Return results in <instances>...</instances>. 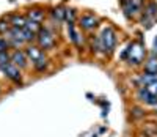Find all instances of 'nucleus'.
I'll use <instances>...</instances> for the list:
<instances>
[{"mask_svg": "<svg viewBox=\"0 0 157 137\" xmlns=\"http://www.w3.org/2000/svg\"><path fill=\"white\" fill-rule=\"evenodd\" d=\"M25 21H27V19H25L24 16H21V14H13L8 19V22L13 27H16V29H24V27H25Z\"/></svg>", "mask_w": 157, "mask_h": 137, "instance_id": "nucleus-10", "label": "nucleus"}, {"mask_svg": "<svg viewBox=\"0 0 157 137\" xmlns=\"http://www.w3.org/2000/svg\"><path fill=\"white\" fill-rule=\"evenodd\" d=\"M8 47H10L8 41L5 38H0V52H2V50H8Z\"/></svg>", "mask_w": 157, "mask_h": 137, "instance_id": "nucleus-20", "label": "nucleus"}, {"mask_svg": "<svg viewBox=\"0 0 157 137\" xmlns=\"http://www.w3.org/2000/svg\"><path fill=\"white\" fill-rule=\"evenodd\" d=\"M25 55H27L29 60H32V63L38 62L41 57H44V54H43V49L41 47H36V46H30L25 49Z\"/></svg>", "mask_w": 157, "mask_h": 137, "instance_id": "nucleus-7", "label": "nucleus"}, {"mask_svg": "<svg viewBox=\"0 0 157 137\" xmlns=\"http://www.w3.org/2000/svg\"><path fill=\"white\" fill-rule=\"evenodd\" d=\"M130 112H132V117H134V118H140V117L145 115V114L141 112L140 107H132V109H130Z\"/></svg>", "mask_w": 157, "mask_h": 137, "instance_id": "nucleus-19", "label": "nucleus"}, {"mask_svg": "<svg viewBox=\"0 0 157 137\" xmlns=\"http://www.w3.org/2000/svg\"><path fill=\"white\" fill-rule=\"evenodd\" d=\"M145 73L157 74V57H155V54H152V55L145 62Z\"/></svg>", "mask_w": 157, "mask_h": 137, "instance_id": "nucleus-9", "label": "nucleus"}, {"mask_svg": "<svg viewBox=\"0 0 157 137\" xmlns=\"http://www.w3.org/2000/svg\"><path fill=\"white\" fill-rule=\"evenodd\" d=\"M36 35H38L36 38H38V43H39L41 49H50L55 44V36L49 29H41Z\"/></svg>", "mask_w": 157, "mask_h": 137, "instance_id": "nucleus-2", "label": "nucleus"}, {"mask_svg": "<svg viewBox=\"0 0 157 137\" xmlns=\"http://www.w3.org/2000/svg\"><path fill=\"white\" fill-rule=\"evenodd\" d=\"M68 30H69V36L72 39L74 44H78V36H77V32L74 29V24H68Z\"/></svg>", "mask_w": 157, "mask_h": 137, "instance_id": "nucleus-17", "label": "nucleus"}, {"mask_svg": "<svg viewBox=\"0 0 157 137\" xmlns=\"http://www.w3.org/2000/svg\"><path fill=\"white\" fill-rule=\"evenodd\" d=\"M52 16H54L57 21H60V22H61L64 18H66V11H64L63 8H60V6H58V8H55L54 11H52Z\"/></svg>", "mask_w": 157, "mask_h": 137, "instance_id": "nucleus-15", "label": "nucleus"}, {"mask_svg": "<svg viewBox=\"0 0 157 137\" xmlns=\"http://www.w3.org/2000/svg\"><path fill=\"white\" fill-rule=\"evenodd\" d=\"M33 66H35V70H36L38 73H43L46 68H47V58H46V57H41L38 62L33 63Z\"/></svg>", "mask_w": 157, "mask_h": 137, "instance_id": "nucleus-12", "label": "nucleus"}, {"mask_svg": "<svg viewBox=\"0 0 157 137\" xmlns=\"http://www.w3.org/2000/svg\"><path fill=\"white\" fill-rule=\"evenodd\" d=\"M154 47H155V50H157V38H155V41H154Z\"/></svg>", "mask_w": 157, "mask_h": 137, "instance_id": "nucleus-22", "label": "nucleus"}, {"mask_svg": "<svg viewBox=\"0 0 157 137\" xmlns=\"http://www.w3.org/2000/svg\"><path fill=\"white\" fill-rule=\"evenodd\" d=\"M8 63H11V55L8 54V50H2L0 52V68Z\"/></svg>", "mask_w": 157, "mask_h": 137, "instance_id": "nucleus-16", "label": "nucleus"}, {"mask_svg": "<svg viewBox=\"0 0 157 137\" xmlns=\"http://www.w3.org/2000/svg\"><path fill=\"white\" fill-rule=\"evenodd\" d=\"M146 16H149L151 19H154V18L157 16V3L149 2V3L146 5Z\"/></svg>", "mask_w": 157, "mask_h": 137, "instance_id": "nucleus-14", "label": "nucleus"}, {"mask_svg": "<svg viewBox=\"0 0 157 137\" xmlns=\"http://www.w3.org/2000/svg\"><path fill=\"white\" fill-rule=\"evenodd\" d=\"M137 99L140 103H143V104H146V106H157V96H154L146 87H138Z\"/></svg>", "mask_w": 157, "mask_h": 137, "instance_id": "nucleus-3", "label": "nucleus"}, {"mask_svg": "<svg viewBox=\"0 0 157 137\" xmlns=\"http://www.w3.org/2000/svg\"><path fill=\"white\" fill-rule=\"evenodd\" d=\"M155 80H157V74H151V73H145V71H143L137 79L138 87H148L149 84H152Z\"/></svg>", "mask_w": 157, "mask_h": 137, "instance_id": "nucleus-8", "label": "nucleus"}, {"mask_svg": "<svg viewBox=\"0 0 157 137\" xmlns=\"http://www.w3.org/2000/svg\"><path fill=\"white\" fill-rule=\"evenodd\" d=\"M43 18H44V11H41V10L33 8V10L29 11V19H32V21H35V22H41Z\"/></svg>", "mask_w": 157, "mask_h": 137, "instance_id": "nucleus-11", "label": "nucleus"}, {"mask_svg": "<svg viewBox=\"0 0 157 137\" xmlns=\"http://www.w3.org/2000/svg\"><path fill=\"white\" fill-rule=\"evenodd\" d=\"M27 55H25V50H19L16 49L14 52L11 54V63L17 66V68H25L27 66Z\"/></svg>", "mask_w": 157, "mask_h": 137, "instance_id": "nucleus-5", "label": "nucleus"}, {"mask_svg": "<svg viewBox=\"0 0 157 137\" xmlns=\"http://www.w3.org/2000/svg\"><path fill=\"white\" fill-rule=\"evenodd\" d=\"M146 88H148V90L154 95V96H157V80H155V82H152V84H149Z\"/></svg>", "mask_w": 157, "mask_h": 137, "instance_id": "nucleus-21", "label": "nucleus"}, {"mask_svg": "<svg viewBox=\"0 0 157 137\" xmlns=\"http://www.w3.org/2000/svg\"><path fill=\"white\" fill-rule=\"evenodd\" d=\"M0 70L5 73V76H6L10 80L14 82V84H21V73H19V68H17V66H14L13 63H8V65L2 66Z\"/></svg>", "mask_w": 157, "mask_h": 137, "instance_id": "nucleus-4", "label": "nucleus"}, {"mask_svg": "<svg viewBox=\"0 0 157 137\" xmlns=\"http://www.w3.org/2000/svg\"><path fill=\"white\" fill-rule=\"evenodd\" d=\"M10 30V22L6 19H0V33H6Z\"/></svg>", "mask_w": 157, "mask_h": 137, "instance_id": "nucleus-18", "label": "nucleus"}, {"mask_svg": "<svg viewBox=\"0 0 157 137\" xmlns=\"http://www.w3.org/2000/svg\"><path fill=\"white\" fill-rule=\"evenodd\" d=\"M98 22H99V19L94 16V14H83L80 19H78V24H80V27L82 29H85V30H91V29H94V27L98 25Z\"/></svg>", "mask_w": 157, "mask_h": 137, "instance_id": "nucleus-6", "label": "nucleus"}, {"mask_svg": "<svg viewBox=\"0 0 157 137\" xmlns=\"http://www.w3.org/2000/svg\"><path fill=\"white\" fill-rule=\"evenodd\" d=\"M25 29L32 30L33 33H38L39 30H41V27H39V22H35L32 19H27V21H25Z\"/></svg>", "mask_w": 157, "mask_h": 137, "instance_id": "nucleus-13", "label": "nucleus"}, {"mask_svg": "<svg viewBox=\"0 0 157 137\" xmlns=\"http://www.w3.org/2000/svg\"><path fill=\"white\" fill-rule=\"evenodd\" d=\"M99 39H101V44H102V50L105 54L107 52L112 54L113 49H115V44H116V33H115V30L112 29V27H107V29L102 32V35L99 36Z\"/></svg>", "mask_w": 157, "mask_h": 137, "instance_id": "nucleus-1", "label": "nucleus"}]
</instances>
